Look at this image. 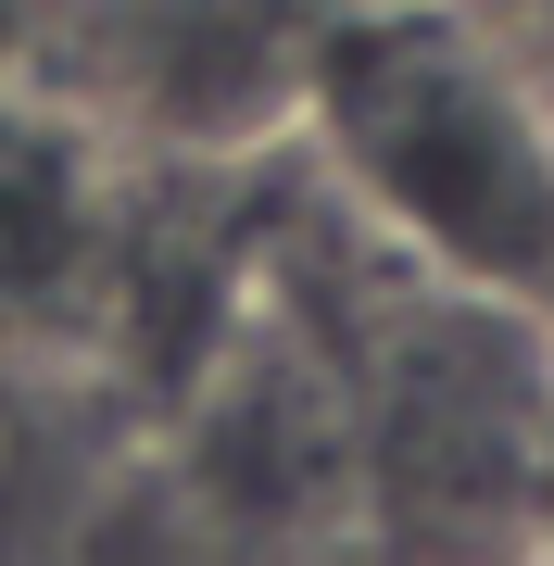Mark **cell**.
Returning <instances> with one entry per match:
<instances>
[{"instance_id": "2", "label": "cell", "mask_w": 554, "mask_h": 566, "mask_svg": "<svg viewBox=\"0 0 554 566\" xmlns=\"http://www.w3.org/2000/svg\"><path fill=\"white\" fill-rule=\"evenodd\" d=\"M114 277V214L76 126L25 114L0 88V327H51Z\"/></svg>"}, {"instance_id": "1", "label": "cell", "mask_w": 554, "mask_h": 566, "mask_svg": "<svg viewBox=\"0 0 554 566\" xmlns=\"http://www.w3.org/2000/svg\"><path fill=\"white\" fill-rule=\"evenodd\" d=\"M303 114L341 189L467 303L554 290V126L467 13L441 0L341 13L303 63Z\"/></svg>"}]
</instances>
